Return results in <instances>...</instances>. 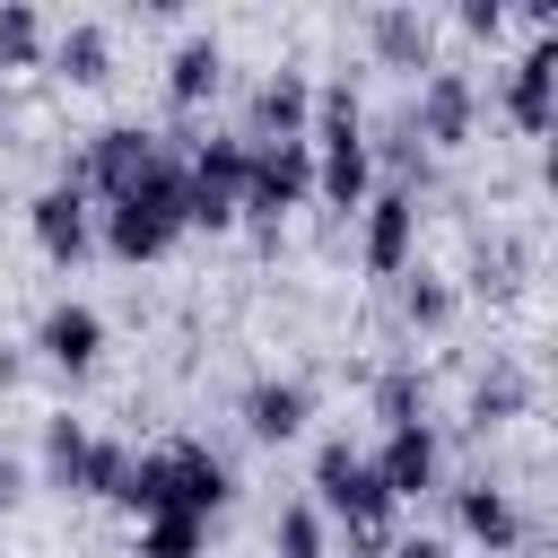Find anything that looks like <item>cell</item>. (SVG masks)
Returning a JSON list of instances; mask_svg holds the SVG:
<instances>
[{
  "mask_svg": "<svg viewBox=\"0 0 558 558\" xmlns=\"http://www.w3.org/2000/svg\"><path fill=\"white\" fill-rule=\"evenodd\" d=\"M305 148H314V140H305ZM366 192H375V157H366V140H323V148H314V201H323L331 218H357Z\"/></svg>",
  "mask_w": 558,
  "mask_h": 558,
  "instance_id": "19",
  "label": "cell"
},
{
  "mask_svg": "<svg viewBox=\"0 0 558 558\" xmlns=\"http://www.w3.org/2000/svg\"><path fill=\"white\" fill-rule=\"evenodd\" d=\"M375 418L384 427H418L427 418V375L418 366H384L375 375Z\"/></svg>",
  "mask_w": 558,
  "mask_h": 558,
  "instance_id": "27",
  "label": "cell"
},
{
  "mask_svg": "<svg viewBox=\"0 0 558 558\" xmlns=\"http://www.w3.org/2000/svg\"><path fill=\"white\" fill-rule=\"evenodd\" d=\"M235 418H244L253 445H296L305 418H314V384H296V375H253L244 401H235Z\"/></svg>",
  "mask_w": 558,
  "mask_h": 558,
  "instance_id": "16",
  "label": "cell"
},
{
  "mask_svg": "<svg viewBox=\"0 0 558 558\" xmlns=\"http://www.w3.org/2000/svg\"><path fill=\"white\" fill-rule=\"evenodd\" d=\"M384 558H453V541H436V532H401Z\"/></svg>",
  "mask_w": 558,
  "mask_h": 558,
  "instance_id": "31",
  "label": "cell"
},
{
  "mask_svg": "<svg viewBox=\"0 0 558 558\" xmlns=\"http://www.w3.org/2000/svg\"><path fill=\"white\" fill-rule=\"evenodd\" d=\"M445 497H453L462 541H480L488 558H514V549H523V506H514V488H497L488 471H471V480H453Z\"/></svg>",
  "mask_w": 558,
  "mask_h": 558,
  "instance_id": "14",
  "label": "cell"
},
{
  "mask_svg": "<svg viewBox=\"0 0 558 558\" xmlns=\"http://www.w3.org/2000/svg\"><path fill=\"white\" fill-rule=\"evenodd\" d=\"M26 235H35V253H44V262L78 270V262L96 253V201H87L70 174H52V183L26 201Z\"/></svg>",
  "mask_w": 558,
  "mask_h": 558,
  "instance_id": "7",
  "label": "cell"
},
{
  "mask_svg": "<svg viewBox=\"0 0 558 558\" xmlns=\"http://www.w3.org/2000/svg\"><path fill=\"white\" fill-rule=\"evenodd\" d=\"M183 235H192V209H183V157H174V148H166L122 201L96 209V253H113V262H131V270H140V262H166Z\"/></svg>",
  "mask_w": 558,
  "mask_h": 558,
  "instance_id": "1",
  "label": "cell"
},
{
  "mask_svg": "<svg viewBox=\"0 0 558 558\" xmlns=\"http://www.w3.org/2000/svg\"><path fill=\"white\" fill-rule=\"evenodd\" d=\"M366 52H375L384 70L427 78V70H436V17H427L418 0H375V9H366Z\"/></svg>",
  "mask_w": 558,
  "mask_h": 558,
  "instance_id": "15",
  "label": "cell"
},
{
  "mask_svg": "<svg viewBox=\"0 0 558 558\" xmlns=\"http://www.w3.org/2000/svg\"><path fill=\"white\" fill-rule=\"evenodd\" d=\"M392 296H401V323H410V331H445V323L462 314V288H453L445 270H427V262H410V270L392 279Z\"/></svg>",
  "mask_w": 558,
  "mask_h": 558,
  "instance_id": "22",
  "label": "cell"
},
{
  "mask_svg": "<svg viewBox=\"0 0 558 558\" xmlns=\"http://www.w3.org/2000/svg\"><path fill=\"white\" fill-rule=\"evenodd\" d=\"M366 462H375V480H384L392 506H418V497L445 488V427H436V418H418V427H384V445H375Z\"/></svg>",
  "mask_w": 558,
  "mask_h": 558,
  "instance_id": "9",
  "label": "cell"
},
{
  "mask_svg": "<svg viewBox=\"0 0 558 558\" xmlns=\"http://www.w3.org/2000/svg\"><path fill=\"white\" fill-rule=\"evenodd\" d=\"M497 105L523 140H549V122H558V35H532L514 52V70L497 78Z\"/></svg>",
  "mask_w": 558,
  "mask_h": 558,
  "instance_id": "11",
  "label": "cell"
},
{
  "mask_svg": "<svg viewBox=\"0 0 558 558\" xmlns=\"http://www.w3.org/2000/svg\"><path fill=\"white\" fill-rule=\"evenodd\" d=\"M87 445H96V427L70 418V410H52V418H44V445H35V488L78 497V480H87Z\"/></svg>",
  "mask_w": 558,
  "mask_h": 558,
  "instance_id": "21",
  "label": "cell"
},
{
  "mask_svg": "<svg viewBox=\"0 0 558 558\" xmlns=\"http://www.w3.org/2000/svg\"><path fill=\"white\" fill-rule=\"evenodd\" d=\"M244 140L235 131H201L192 148H183V209H192V227H209V235H227L235 227V192H244Z\"/></svg>",
  "mask_w": 558,
  "mask_h": 558,
  "instance_id": "5",
  "label": "cell"
},
{
  "mask_svg": "<svg viewBox=\"0 0 558 558\" xmlns=\"http://www.w3.org/2000/svg\"><path fill=\"white\" fill-rule=\"evenodd\" d=\"M270 549H279V558H331V523L314 514V497H288V506L270 514Z\"/></svg>",
  "mask_w": 558,
  "mask_h": 558,
  "instance_id": "25",
  "label": "cell"
},
{
  "mask_svg": "<svg viewBox=\"0 0 558 558\" xmlns=\"http://www.w3.org/2000/svg\"><path fill=\"white\" fill-rule=\"evenodd\" d=\"M253 148V140H244ZM314 201V148L305 140H262L244 157V192H235V227H253L262 244H279V227Z\"/></svg>",
  "mask_w": 558,
  "mask_h": 558,
  "instance_id": "3",
  "label": "cell"
},
{
  "mask_svg": "<svg viewBox=\"0 0 558 558\" xmlns=\"http://www.w3.org/2000/svg\"><path fill=\"white\" fill-rule=\"evenodd\" d=\"M131 558H209V523H192V514H148L140 541H131Z\"/></svg>",
  "mask_w": 558,
  "mask_h": 558,
  "instance_id": "26",
  "label": "cell"
},
{
  "mask_svg": "<svg viewBox=\"0 0 558 558\" xmlns=\"http://www.w3.org/2000/svg\"><path fill=\"white\" fill-rule=\"evenodd\" d=\"M523 410H532L523 357H488V366L471 375V392H462V427H471V436H497V427H514Z\"/></svg>",
  "mask_w": 558,
  "mask_h": 558,
  "instance_id": "18",
  "label": "cell"
},
{
  "mask_svg": "<svg viewBox=\"0 0 558 558\" xmlns=\"http://www.w3.org/2000/svg\"><path fill=\"white\" fill-rule=\"evenodd\" d=\"M26 488H35V471H26L17 453H0V514H17V506H26Z\"/></svg>",
  "mask_w": 558,
  "mask_h": 558,
  "instance_id": "30",
  "label": "cell"
},
{
  "mask_svg": "<svg viewBox=\"0 0 558 558\" xmlns=\"http://www.w3.org/2000/svg\"><path fill=\"white\" fill-rule=\"evenodd\" d=\"M26 366H35L26 349H0V392H9V384H26Z\"/></svg>",
  "mask_w": 558,
  "mask_h": 558,
  "instance_id": "32",
  "label": "cell"
},
{
  "mask_svg": "<svg viewBox=\"0 0 558 558\" xmlns=\"http://www.w3.org/2000/svg\"><path fill=\"white\" fill-rule=\"evenodd\" d=\"M157 157H166V140H157L148 122H105V131H87V148H78V157H61V174L105 209V201H122Z\"/></svg>",
  "mask_w": 558,
  "mask_h": 558,
  "instance_id": "4",
  "label": "cell"
},
{
  "mask_svg": "<svg viewBox=\"0 0 558 558\" xmlns=\"http://www.w3.org/2000/svg\"><path fill=\"white\" fill-rule=\"evenodd\" d=\"M166 471H174V514L209 523V514L235 506V462H227L209 436H174V445H166Z\"/></svg>",
  "mask_w": 558,
  "mask_h": 558,
  "instance_id": "13",
  "label": "cell"
},
{
  "mask_svg": "<svg viewBox=\"0 0 558 558\" xmlns=\"http://www.w3.org/2000/svg\"><path fill=\"white\" fill-rule=\"evenodd\" d=\"M52 52V26L35 0H0V70H44Z\"/></svg>",
  "mask_w": 558,
  "mask_h": 558,
  "instance_id": "24",
  "label": "cell"
},
{
  "mask_svg": "<svg viewBox=\"0 0 558 558\" xmlns=\"http://www.w3.org/2000/svg\"><path fill=\"white\" fill-rule=\"evenodd\" d=\"M113 506L122 514H174V471H166V445H148V453H131V471H122V488H113Z\"/></svg>",
  "mask_w": 558,
  "mask_h": 558,
  "instance_id": "23",
  "label": "cell"
},
{
  "mask_svg": "<svg viewBox=\"0 0 558 558\" xmlns=\"http://www.w3.org/2000/svg\"><path fill=\"white\" fill-rule=\"evenodd\" d=\"M218 87H227V44L209 26L174 35V52H166V105L174 113H201V105H218Z\"/></svg>",
  "mask_w": 558,
  "mask_h": 558,
  "instance_id": "17",
  "label": "cell"
},
{
  "mask_svg": "<svg viewBox=\"0 0 558 558\" xmlns=\"http://www.w3.org/2000/svg\"><path fill=\"white\" fill-rule=\"evenodd\" d=\"M357 262L375 279H401L418 262V192H401V183L366 192V209H357Z\"/></svg>",
  "mask_w": 558,
  "mask_h": 558,
  "instance_id": "8",
  "label": "cell"
},
{
  "mask_svg": "<svg viewBox=\"0 0 558 558\" xmlns=\"http://www.w3.org/2000/svg\"><path fill=\"white\" fill-rule=\"evenodd\" d=\"M26 349H35L52 375H70V384H78V375H96V366H105V314H96L87 296H52V305L35 314V340H26Z\"/></svg>",
  "mask_w": 558,
  "mask_h": 558,
  "instance_id": "10",
  "label": "cell"
},
{
  "mask_svg": "<svg viewBox=\"0 0 558 558\" xmlns=\"http://www.w3.org/2000/svg\"><path fill=\"white\" fill-rule=\"evenodd\" d=\"M314 514L340 523L357 558H384V549L401 541V506L384 497L366 445H349V436H323V445H314Z\"/></svg>",
  "mask_w": 558,
  "mask_h": 558,
  "instance_id": "2",
  "label": "cell"
},
{
  "mask_svg": "<svg viewBox=\"0 0 558 558\" xmlns=\"http://www.w3.org/2000/svg\"><path fill=\"white\" fill-rule=\"evenodd\" d=\"M305 122H314V70H305V61H279V70L253 78L235 140H253V148H262V140H305Z\"/></svg>",
  "mask_w": 558,
  "mask_h": 558,
  "instance_id": "12",
  "label": "cell"
},
{
  "mask_svg": "<svg viewBox=\"0 0 558 558\" xmlns=\"http://www.w3.org/2000/svg\"><path fill=\"white\" fill-rule=\"evenodd\" d=\"M453 17H462V35H480V44H497V35H506V0H462Z\"/></svg>",
  "mask_w": 558,
  "mask_h": 558,
  "instance_id": "29",
  "label": "cell"
},
{
  "mask_svg": "<svg viewBox=\"0 0 558 558\" xmlns=\"http://www.w3.org/2000/svg\"><path fill=\"white\" fill-rule=\"evenodd\" d=\"M122 471H131V445H122V436H96V445H87V480H78V497H105V506H113Z\"/></svg>",
  "mask_w": 558,
  "mask_h": 558,
  "instance_id": "28",
  "label": "cell"
},
{
  "mask_svg": "<svg viewBox=\"0 0 558 558\" xmlns=\"http://www.w3.org/2000/svg\"><path fill=\"white\" fill-rule=\"evenodd\" d=\"M410 140L436 157V148H471V131H480V87H471V70H427L418 87H410Z\"/></svg>",
  "mask_w": 558,
  "mask_h": 558,
  "instance_id": "6",
  "label": "cell"
},
{
  "mask_svg": "<svg viewBox=\"0 0 558 558\" xmlns=\"http://www.w3.org/2000/svg\"><path fill=\"white\" fill-rule=\"evenodd\" d=\"M52 78H70V87H105L113 78V26L105 17H70V26H52Z\"/></svg>",
  "mask_w": 558,
  "mask_h": 558,
  "instance_id": "20",
  "label": "cell"
}]
</instances>
